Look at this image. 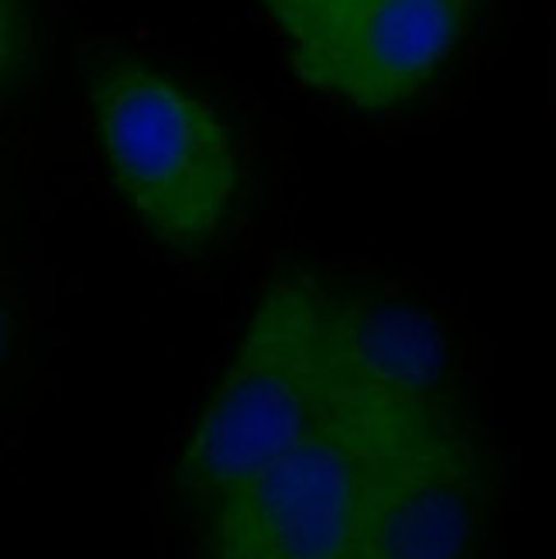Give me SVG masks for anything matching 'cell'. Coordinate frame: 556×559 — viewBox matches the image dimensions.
<instances>
[{"label":"cell","mask_w":556,"mask_h":559,"mask_svg":"<svg viewBox=\"0 0 556 559\" xmlns=\"http://www.w3.org/2000/svg\"><path fill=\"white\" fill-rule=\"evenodd\" d=\"M485 504L477 429L371 326L296 440L192 528L200 559H474Z\"/></svg>","instance_id":"cell-1"},{"label":"cell","mask_w":556,"mask_h":559,"mask_svg":"<svg viewBox=\"0 0 556 559\" xmlns=\"http://www.w3.org/2000/svg\"><path fill=\"white\" fill-rule=\"evenodd\" d=\"M371 326L357 306L317 282H279L264 292L179 447L173 495L189 515L296 440Z\"/></svg>","instance_id":"cell-2"},{"label":"cell","mask_w":556,"mask_h":559,"mask_svg":"<svg viewBox=\"0 0 556 559\" xmlns=\"http://www.w3.org/2000/svg\"><path fill=\"white\" fill-rule=\"evenodd\" d=\"M90 124L120 200L162 245L203 251L234 227L245 162L206 93L149 62H110L90 83Z\"/></svg>","instance_id":"cell-3"},{"label":"cell","mask_w":556,"mask_h":559,"mask_svg":"<svg viewBox=\"0 0 556 559\" xmlns=\"http://www.w3.org/2000/svg\"><path fill=\"white\" fill-rule=\"evenodd\" d=\"M471 0H354L309 59L303 83L360 110H385L419 93L464 35Z\"/></svg>","instance_id":"cell-4"},{"label":"cell","mask_w":556,"mask_h":559,"mask_svg":"<svg viewBox=\"0 0 556 559\" xmlns=\"http://www.w3.org/2000/svg\"><path fill=\"white\" fill-rule=\"evenodd\" d=\"M261 8L269 11L279 35L288 41V56L296 66L327 45L336 24L354 8V0H261Z\"/></svg>","instance_id":"cell-5"},{"label":"cell","mask_w":556,"mask_h":559,"mask_svg":"<svg viewBox=\"0 0 556 559\" xmlns=\"http://www.w3.org/2000/svg\"><path fill=\"white\" fill-rule=\"evenodd\" d=\"M17 8L14 0H0V80L8 76L17 62Z\"/></svg>","instance_id":"cell-6"}]
</instances>
